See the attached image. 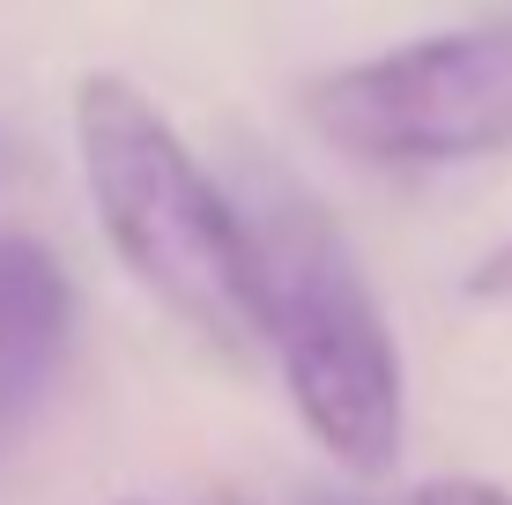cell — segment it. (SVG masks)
Returning <instances> with one entry per match:
<instances>
[{
	"mask_svg": "<svg viewBox=\"0 0 512 505\" xmlns=\"http://www.w3.org/2000/svg\"><path fill=\"white\" fill-rule=\"evenodd\" d=\"M416 505H512L505 483H483V476H438V483H423Z\"/></svg>",
	"mask_w": 512,
	"mask_h": 505,
	"instance_id": "5",
	"label": "cell"
},
{
	"mask_svg": "<svg viewBox=\"0 0 512 505\" xmlns=\"http://www.w3.org/2000/svg\"><path fill=\"white\" fill-rule=\"evenodd\" d=\"M468 298H483V305H512V238L498 253H483L468 268Z\"/></svg>",
	"mask_w": 512,
	"mask_h": 505,
	"instance_id": "6",
	"label": "cell"
},
{
	"mask_svg": "<svg viewBox=\"0 0 512 505\" xmlns=\"http://www.w3.org/2000/svg\"><path fill=\"white\" fill-rule=\"evenodd\" d=\"M253 186L260 201H245V216L268 260V357L290 409L349 476H386L409 431V379L364 260L297 179L260 171Z\"/></svg>",
	"mask_w": 512,
	"mask_h": 505,
	"instance_id": "2",
	"label": "cell"
},
{
	"mask_svg": "<svg viewBox=\"0 0 512 505\" xmlns=\"http://www.w3.org/2000/svg\"><path fill=\"white\" fill-rule=\"evenodd\" d=\"M0 171H8V142H0Z\"/></svg>",
	"mask_w": 512,
	"mask_h": 505,
	"instance_id": "7",
	"label": "cell"
},
{
	"mask_svg": "<svg viewBox=\"0 0 512 505\" xmlns=\"http://www.w3.org/2000/svg\"><path fill=\"white\" fill-rule=\"evenodd\" d=\"M75 156L90 186L97 231L119 268L149 290L171 320H186L208 350L253 357L268 350V260L260 231L231 201L193 142L141 97L127 75L75 82Z\"/></svg>",
	"mask_w": 512,
	"mask_h": 505,
	"instance_id": "1",
	"label": "cell"
},
{
	"mask_svg": "<svg viewBox=\"0 0 512 505\" xmlns=\"http://www.w3.org/2000/svg\"><path fill=\"white\" fill-rule=\"evenodd\" d=\"M75 342V283L30 231H0V439L45 409Z\"/></svg>",
	"mask_w": 512,
	"mask_h": 505,
	"instance_id": "4",
	"label": "cell"
},
{
	"mask_svg": "<svg viewBox=\"0 0 512 505\" xmlns=\"http://www.w3.org/2000/svg\"><path fill=\"white\" fill-rule=\"evenodd\" d=\"M327 149L386 171H438L512 149V23L438 30L305 82Z\"/></svg>",
	"mask_w": 512,
	"mask_h": 505,
	"instance_id": "3",
	"label": "cell"
},
{
	"mask_svg": "<svg viewBox=\"0 0 512 505\" xmlns=\"http://www.w3.org/2000/svg\"><path fill=\"white\" fill-rule=\"evenodd\" d=\"M134 505H141V498H134Z\"/></svg>",
	"mask_w": 512,
	"mask_h": 505,
	"instance_id": "8",
	"label": "cell"
}]
</instances>
